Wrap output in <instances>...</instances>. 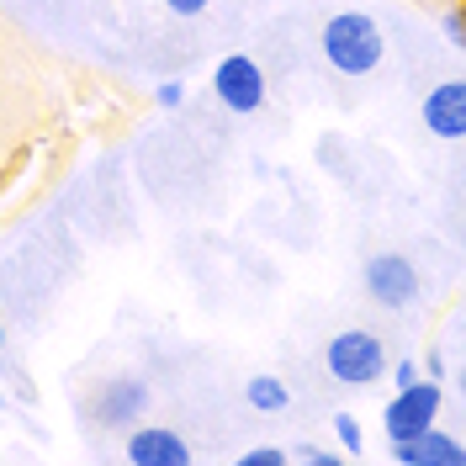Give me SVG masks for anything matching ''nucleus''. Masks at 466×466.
<instances>
[{
  "mask_svg": "<svg viewBox=\"0 0 466 466\" xmlns=\"http://www.w3.org/2000/svg\"><path fill=\"white\" fill-rule=\"evenodd\" d=\"M461 403H466V366H461Z\"/></svg>",
  "mask_w": 466,
  "mask_h": 466,
  "instance_id": "obj_19",
  "label": "nucleus"
},
{
  "mask_svg": "<svg viewBox=\"0 0 466 466\" xmlns=\"http://www.w3.org/2000/svg\"><path fill=\"white\" fill-rule=\"evenodd\" d=\"M424 377H445V355H440V350L424 355Z\"/></svg>",
  "mask_w": 466,
  "mask_h": 466,
  "instance_id": "obj_18",
  "label": "nucleus"
},
{
  "mask_svg": "<svg viewBox=\"0 0 466 466\" xmlns=\"http://www.w3.org/2000/svg\"><path fill=\"white\" fill-rule=\"evenodd\" d=\"M154 106H159V112L186 106V80H159V86H154Z\"/></svg>",
  "mask_w": 466,
  "mask_h": 466,
  "instance_id": "obj_12",
  "label": "nucleus"
},
{
  "mask_svg": "<svg viewBox=\"0 0 466 466\" xmlns=\"http://www.w3.org/2000/svg\"><path fill=\"white\" fill-rule=\"evenodd\" d=\"M122 456L133 466H186L191 461V445L175 435V430H165V424H133Z\"/></svg>",
  "mask_w": 466,
  "mask_h": 466,
  "instance_id": "obj_8",
  "label": "nucleus"
},
{
  "mask_svg": "<svg viewBox=\"0 0 466 466\" xmlns=\"http://www.w3.org/2000/svg\"><path fill=\"white\" fill-rule=\"evenodd\" d=\"M244 403L255 408V413H281V408H291V387L281 377H249V387H244Z\"/></svg>",
  "mask_w": 466,
  "mask_h": 466,
  "instance_id": "obj_10",
  "label": "nucleus"
},
{
  "mask_svg": "<svg viewBox=\"0 0 466 466\" xmlns=\"http://www.w3.org/2000/svg\"><path fill=\"white\" fill-rule=\"evenodd\" d=\"M238 466H287V451H276V445H255V451H244Z\"/></svg>",
  "mask_w": 466,
  "mask_h": 466,
  "instance_id": "obj_14",
  "label": "nucleus"
},
{
  "mask_svg": "<svg viewBox=\"0 0 466 466\" xmlns=\"http://www.w3.org/2000/svg\"><path fill=\"white\" fill-rule=\"evenodd\" d=\"M212 96L238 116H255L270 101V86H265V69L249 54H228L218 69H212Z\"/></svg>",
  "mask_w": 466,
  "mask_h": 466,
  "instance_id": "obj_4",
  "label": "nucleus"
},
{
  "mask_svg": "<svg viewBox=\"0 0 466 466\" xmlns=\"http://www.w3.org/2000/svg\"><path fill=\"white\" fill-rule=\"evenodd\" d=\"M413 381H419V366L413 360H398L392 366V387H413Z\"/></svg>",
  "mask_w": 466,
  "mask_h": 466,
  "instance_id": "obj_16",
  "label": "nucleus"
},
{
  "mask_svg": "<svg viewBox=\"0 0 466 466\" xmlns=\"http://www.w3.org/2000/svg\"><path fill=\"white\" fill-rule=\"evenodd\" d=\"M334 430H339V451L345 456H360L366 451V435H360V419L355 413H334Z\"/></svg>",
  "mask_w": 466,
  "mask_h": 466,
  "instance_id": "obj_11",
  "label": "nucleus"
},
{
  "mask_svg": "<svg viewBox=\"0 0 466 466\" xmlns=\"http://www.w3.org/2000/svg\"><path fill=\"white\" fill-rule=\"evenodd\" d=\"M392 461H403V466H466V445L451 430H424V435H413V440H398L392 445Z\"/></svg>",
  "mask_w": 466,
  "mask_h": 466,
  "instance_id": "obj_9",
  "label": "nucleus"
},
{
  "mask_svg": "<svg viewBox=\"0 0 466 466\" xmlns=\"http://www.w3.org/2000/svg\"><path fill=\"white\" fill-rule=\"evenodd\" d=\"M440 32L451 37V48H466V5H451V11L440 16Z\"/></svg>",
  "mask_w": 466,
  "mask_h": 466,
  "instance_id": "obj_13",
  "label": "nucleus"
},
{
  "mask_svg": "<svg viewBox=\"0 0 466 466\" xmlns=\"http://www.w3.org/2000/svg\"><path fill=\"white\" fill-rule=\"evenodd\" d=\"M165 11H175V16H202L207 0H165Z\"/></svg>",
  "mask_w": 466,
  "mask_h": 466,
  "instance_id": "obj_17",
  "label": "nucleus"
},
{
  "mask_svg": "<svg viewBox=\"0 0 466 466\" xmlns=\"http://www.w3.org/2000/svg\"><path fill=\"white\" fill-rule=\"evenodd\" d=\"M319 48L339 75L360 80V75H371L381 58H387V37H381V27L366 16V11H339V16L323 22Z\"/></svg>",
  "mask_w": 466,
  "mask_h": 466,
  "instance_id": "obj_1",
  "label": "nucleus"
},
{
  "mask_svg": "<svg viewBox=\"0 0 466 466\" xmlns=\"http://www.w3.org/2000/svg\"><path fill=\"white\" fill-rule=\"evenodd\" d=\"M419 122L435 133L440 144H461L466 138V80H440L419 101Z\"/></svg>",
  "mask_w": 466,
  "mask_h": 466,
  "instance_id": "obj_7",
  "label": "nucleus"
},
{
  "mask_svg": "<svg viewBox=\"0 0 466 466\" xmlns=\"http://www.w3.org/2000/svg\"><path fill=\"white\" fill-rule=\"evenodd\" d=\"M339 456H345V451H323V445H297V461H308V466H339Z\"/></svg>",
  "mask_w": 466,
  "mask_h": 466,
  "instance_id": "obj_15",
  "label": "nucleus"
},
{
  "mask_svg": "<svg viewBox=\"0 0 466 466\" xmlns=\"http://www.w3.org/2000/svg\"><path fill=\"white\" fill-rule=\"evenodd\" d=\"M440 403H445L440 377H419L413 387H398L392 403L381 408V430H387V440L398 445V440L424 435L430 424H440Z\"/></svg>",
  "mask_w": 466,
  "mask_h": 466,
  "instance_id": "obj_3",
  "label": "nucleus"
},
{
  "mask_svg": "<svg viewBox=\"0 0 466 466\" xmlns=\"http://www.w3.org/2000/svg\"><path fill=\"white\" fill-rule=\"evenodd\" d=\"M86 413L101 430H133V424H144V413H148V387L138 377H106L90 392Z\"/></svg>",
  "mask_w": 466,
  "mask_h": 466,
  "instance_id": "obj_5",
  "label": "nucleus"
},
{
  "mask_svg": "<svg viewBox=\"0 0 466 466\" xmlns=\"http://www.w3.org/2000/svg\"><path fill=\"white\" fill-rule=\"evenodd\" d=\"M323 366L339 387H371L387 371V345L366 329H345V334H334L323 345Z\"/></svg>",
  "mask_w": 466,
  "mask_h": 466,
  "instance_id": "obj_2",
  "label": "nucleus"
},
{
  "mask_svg": "<svg viewBox=\"0 0 466 466\" xmlns=\"http://www.w3.org/2000/svg\"><path fill=\"white\" fill-rule=\"evenodd\" d=\"M360 281L371 291V302L392 308V313H403V308L419 302V270L403 255H371V260L360 265Z\"/></svg>",
  "mask_w": 466,
  "mask_h": 466,
  "instance_id": "obj_6",
  "label": "nucleus"
}]
</instances>
